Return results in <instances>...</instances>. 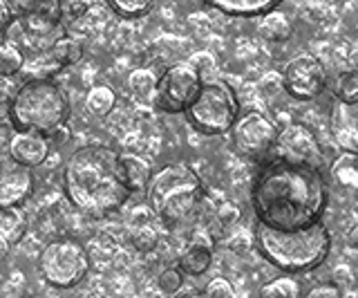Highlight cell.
Instances as JSON below:
<instances>
[{"label": "cell", "instance_id": "1f68e13d", "mask_svg": "<svg viewBox=\"0 0 358 298\" xmlns=\"http://www.w3.org/2000/svg\"><path fill=\"white\" fill-rule=\"evenodd\" d=\"M204 298H235V292H233V285L222 278V276H217V278H213L206 283L204 287Z\"/></svg>", "mask_w": 358, "mask_h": 298}, {"label": "cell", "instance_id": "30bf717a", "mask_svg": "<svg viewBox=\"0 0 358 298\" xmlns=\"http://www.w3.org/2000/svg\"><path fill=\"white\" fill-rule=\"evenodd\" d=\"M280 130L266 115L251 110L240 115L231 130L233 148L249 159H262L278 146Z\"/></svg>", "mask_w": 358, "mask_h": 298}, {"label": "cell", "instance_id": "3957f363", "mask_svg": "<svg viewBox=\"0 0 358 298\" xmlns=\"http://www.w3.org/2000/svg\"><path fill=\"white\" fill-rule=\"evenodd\" d=\"M253 242L257 253L285 274H302L320 267L331 251V231L316 222L298 231H278L255 222Z\"/></svg>", "mask_w": 358, "mask_h": 298}, {"label": "cell", "instance_id": "f1b7e54d", "mask_svg": "<svg viewBox=\"0 0 358 298\" xmlns=\"http://www.w3.org/2000/svg\"><path fill=\"white\" fill-rule=\"evenodd\" d=\"M188 65H193L195 72L201 76V81H210V79H217V76H213L217 70V63H215V57H213L210 52H197L190 57Z\"/></svg>", "mask_w": 358, "mask_h": 298}, {"label": "cell", "instance_id": "ffe728a7", "mask_svg": "<svg viewBox=\"0 0 358 298\" xmlns=\"http://www.w3.org/2000/svg\"><path fill=\"white\" fill-rule=\"evenodd\" d=\"M260 34L262 38L271 43H285L294 36V23L289 20V16L280 9H273L260 20Z\"/></svg>", "mask_w": 358, "mask_h": 298}, {"label": "cell", "instance_id": "ba28073f", "mask_svg": "<svg viewBox=\"0 0 358 298\" xmlns=\"http://www.w3.org/2000/svg\"><path fill=\"white\" fill-rule=\"evenodd\" d=\"M43 278L56 290H72L90 271V256L74 238H56L43 247L38 256Z\"/></svg>", "mask_w": 358, "mask_h": 298}, {"label": "cell", "instance_id": "7c38bea8", "mask_svg": "<svg viewBox=\"0 0 358 298\" xmlns=\"http://www.w3.org/2000/svg\"><path fill=\"white\" fill-rule=\"evenodd\" d=\"M278 148H280L278 157H285V159L298 162V164H309V166L320 169L322 152H320L316 135H313L307 126L289 124L282 132H280Z\"/></svg>", "mask_w": 358, "mask_h": 298}, {"label": "cell", "instance_id": "f546056e", "mask_svg": "<svg viewBox=\"0 0 358 298\" xmlns=\"http://www.w3.org/2000/svg\"><path fill=\"white\" fill-rule=\"evenodd\" d=\"M157 240H159V236H157V231L150 227V225H145V227H137L134 229V234H132V245L137 247L139 251H152L157 247Z\"/></svg>", "mask_w": 358, "mask_h": 298}, {"label": "cell", "instance_id": "7402d4cb", "mask_svg": "<svg viewBox=\"0 0 358 298\" xmlns=\"http://www.w3.org/2000/svg\"><path fill=\"white\" fill-rule=\"evenodd\" d=\"M117 104V92L110 85H92L85 94V110L92 117H106L112 113V108Z\"/></svg>", "mask_w": 358, "mask_h": 298}, {"label": "cell", "instance_id": "cb8c5ba5", "mask_svg": "<svg viewBox=\"0 0 358 298\" xmlns=\"http://www.w3.org/2000/svg\"><path fill=\"white\" fill-rule=\"evenodd\" d=\"M334 92L347 106L358 104V70H354V68L341 70L338 76H336Z\"/></svg>", "mask_w": 358, "mask_h": 298}, {"label": "cell", "instance_id": "ac0fdd59", "mask_svg": "<svg viewBox=\"0 0 358 298\" xmlns=\"http://www.w3.org/2000/svg\"><path fill=\"white\" fill-rule=\"evenodd\" d=\"M27 213L20 206H0V238L7 245H18L27 234Z\"/></svg>", "mask_w": 358, "mask_h": 298}, {"label": "cell", "instance_id": "8fae6325", "mask_svg": "<svg viewBox=\"0 0 358 298\" xmlns=\"http://www.w3.org/2000/svg\"><path fill=\"white\" fill-rule=\"evenodd\" d=\"M285 90L296 101H313L327 87V68L313 54H298L282 72Z\"/></svg>", "mask_w": 358, "mask_h": 298}, {"label": "cell", "instance_id": "74e56055", "mask_svg": "<svg viewBox=\"0 0 358 298\" xmlns=\"http://www.w3.org/2000/svg\"><path fill=\"white\" fill-rule=\"evenodd\" d=\"M173 298H204V294H201L199 290H195V287H182Z\"/></svg>", "mask_w": 358, "mask_h": 298}, {"label": "cell", "instance_id": "44dd1931", "mask_svg": "<svg viewBox=\"0 0 358 298\" xmlns=\"http://www.w3.org/2000/svg\"><path fill=\"white\" fill-rule=\"evenodd\" d=\"M83 43L70 36V34H65L63 38H59L54 43V48L50 50V57L54 59V63L59 65V68H72V65H76L78 61L83 59Z\"/></svg>", "mask_w": 358, "mask_h": 298}, {"label": "cell", "instance_id": "6da1fadb", "mask_svg": "<svg viewBox=\"0 0 358 298\" xmlns=\"http://www.w3.org/2000/svg\"><path fill=\"white\" fill-rule=\"evenodd\" d=\"M329 186L320 169L273 157L260 164L251 182L255 222L278 231H298L320 222Z\"/></svg>", "mask_w": 358, "mask_h": 298}, {"label": "cell", "instance_id": "5b68a950", "mask_svg": "<svg viewBox=\"0 0 358 298\" xmlns=\"http://www.w3.org/2000/svg\"><path fill=\"white\" fill-rule=\"evenodd\" d=\"M9 7L14 18L3 31V43L22 52L25 61L50 54L54 43L67 34L61 0H25Z\"/></svg>", "mask_w": 358, "mask_h": 298}, {"label": "cell", "instance_id": "603a6c76", "mask_svg": "<svg viewBox=\"0 0 358 298\" xmlns=\"http://www.w3.org/2000/svg\"><path fill=\"white\" fill-rule=\"evenodd\" d=\"M157 81H159V76H157L152 70L137 68V70H132L128 76V87L139 101H152L155 90H157Z\"/></svg>", "mask_w": 358, "mask_h": 298}, {"label": "cell", "instance_id": "277c9868", "mask_svg": "<svg viewBox=\"0 0 358 298\" xmlns=\"http://www.w3.org/2000/svg\"><path fill=\"white\" fill-rule=\"evenodd\" d=\"M70 97L54 79H27L9 101V121L16 132L50 137L70 121Z\"/></svg>", "mask_w": 358, "mask_h": 298}, {"label": "cell", "instance_id": "e575fe53", "mask_svg": "<svg viewBox=\"0 0 358 298\" xmlns=\"http://www.w3.org/2000/svg\"><path fill=\"white\" fill-rule=\"evenodd\" d=\"M217 218H220L222 225H233V222H238V220H240V208L235 204H231V202H227V204L220 206Z\"/></svg>", "mask_w": 358, "mask_h": 298}, {"label": "cell", "instance_id": "4dcf8cb0", "mask_svg": "<svg viewBox=\"0 0 358 298\" xmlns=\"http://www.w3.org/2000/svg\"><path fill=\"white\" fill-rule=\"evenodd\" d=\"M90 7H94L92 3H87V0H61V14H63V20L67 23H74V20L83 18Z\"/></svg>", "mask_w": 358, "mask_h": 298}, {"label": "cell", "instance_id": "4316f807", "mask_svg": "<svg viewBox=\"0 0 358 298\" xmlns=\"http://www.w3.org/2000/svg\"><path fill=\"white\" fill-rule=\"evenodd\" d=\"M25 70V57L22 52H18L16 48L7 45V43H0V76H16Z\"/></svg>", "mask_w": 358, "mask_h": 298}, {"label": "cell", "instance_id": "7a4b0ae2", "mask_svg": "<svg viewBox=\"0 0 358 298\" xmlns=\"http://www.w3.org/2000/svg\"><path fill=\"white\" fill-rule=\"evenodd\" d=\"M63 189L67 200L90 218L119 211L132 195L123 180L119 152L103 143H87L67 157Z\"/></svg>", "mask_w": 358, "mask_h": 298}, {"label": "cell", "instance_id": "9c48e42d", "mask_svg": "<svg viewBox=\"0 0 358 298\" xmlns=\"http://www.w3.org/2000/svg\"><path fill=\"white\" fill-rule=\"evenodd\" d=\"M201 76L195 72L193 65L175 63L159 74L152 104L159 113L166 115H186L201 90Z\"/></svg>", "mask_w": 358, "mask_h": 298}, {"label": "cell", "instance_id": "8992f818", "mask_svg": "<svg viewBox=\"0 0 358 298\" xmlns=\"http://www.w3.org/2000/svg\"><path fill=\"white\" fill-rule=\"evenodd\" d=\"M148 206L166 227L188 222L204 200V184L186 164H166L148 184Z\"/></svg>", "mask_w": 358, "mask_h": 298}, {"label": "cell", "instance_id": "836d02e7", "mask_svg": "<svg viewBox=\"0 0 358 298\" xmlns=\"http://www.w3.org/2000/svg\"><path fill=\"white\" fill-rule=\"evenodd\" d=\"M260 87H262V92L268 94V97H273L275 92L280 90H285V81H282V74H275V72H268L264 79L260 81Z\"/></svg>", "mask_w": 358, "mask_h": 298}, {"label": "cell", "instance_id": "4fadbf2b", "mask_svg": "<svg viewBox=\"0 0 358 298\" xmlns=\"http://www.w3.org/2000/svg\"><path fill=\"white\" fill-rule=\"evenodd\" d=\"M34 193V175L11 159H0V206H20Z\"/></svg>", "mask_w": 358, "mask_h": 298}, {"label": "cell", "instance_id": "e0dca14e", "mask_svg": "<svg viewBox=\"0 0 358 298\" xmlns=\"http://www.w3.org/2000/svg\"><path fill=\"white\" fill-rule=\"evenodd\" d=\"M329 175L341 189L358 191V150L347 148L338 152L329 166Z\"/></svg>", "mask_w": 358, "mask_h": 298}, {"label": "cell", "instance_id": "d6986e66", "mask_svg": "<svg viewBox=\"0 0 358 298\" xmlns=\"http://www.w3.org/2000/svg\"><path fill=\"white\" fill-rule=\"evenodd\" d=\"M213 264V247L199 245V242H190L182 251L177 267L182 269L184 276H201L210 269Z\"/></svg>", "mask_w": 358, "mask_h": 298}, {"label": "cell", "instance_id": "ab89813d", "mask_svg": "<svg viewBox=\"0 0 358 298\" xmlns=\"http://www.w3.org/2000/svg\"><path fill=\"white\" fill-rule=\"evenodd\" d=\"M350 63H352L354 70H358V43H354L352 50H350Z\"/></svg>", "mask_w": 358, "mask_h": 298}, {"label": "cell", "instance_id": "60d3db41", "mask_svg": "<svg viewBox=\"0 0 358 298\" xmlns=\"http://www.w3.org/2000/svg\"><path fill=\"white\" fill-rule=\"evenodd\" d=\"M7 251H9V245H7V242H5L3 238H0V258H5V256H7Z\"/></svg>", "mask_w": 358, "mask_h": 298}, {"label": "cell", "instance_id": "52a82bcc", "mask_svg": "<svg viewBox=\"0 0 358 298\" xmlns=\"http://www.w3.org/2000/svg\"><path fill=\"white\" fill-rule=\"evenodd\" d=\"M240 115V99L231 83L224 79H210L201 83L197 99L186 110L188 124L206 137L227 135L233 130Z\"/></svg>", "mask_w": 358, "mask_h": 298}, {"label": "cell", "instance_id": "9a60e30c", "mask_svg": "<svg viewBox=\"0 0 358 298\" xmlns=\"http://www.w3.org/2000/svg\"><path fill=\"white\" fill-rule=\"evenodd\" d=\"M119 162H121V173L123 180H126V186L130 193H141L148 191V184L152 180V164L141 157L139 152H119Z\"/></svg>", "mask_w": 358, "mask_h": 298}, {"label": "cell", "instance_id": "d4e9b609", "mask_svg": "<svg viewBox=\"0 0 358 298\" xmlns=\"http://www.w3.org/2000/svg\"><path fill=\"white\" fill-rule=\"evenodd\" d=\"M106 5L112 9V14H117L126 20H137V18L148 16L155 7V3H150V0H108Z\"/></svg>", "mask_w": 358, "mask_h": 298}, {"label": "cell", "instance_id": "5bb4252c", "mask_svg": "<svg viewBox=\"0 0 358 298\" xmlns=\"http://www.w3.org/2000/svg\"><path fill=\"white\" fill-rule=\"evenodd\" d=\"M7 152H9L11 162H16L18 166L31 171L48 159L50 141H48V137L31 135V132H14V135L9 137Z\"/></svg>", "mask_w": 358, "mask_h": 298}, {"label": "cell", "instance_id": "f35d334b", "mask_svg": "<svg viewBox=\"0 0 358 298\" xmlns=\"http://www.w3.org/2000/svg\"><path fill=\"white\" fill-rule=\"evenodd\" d=\"M345 242L350 245L352 249H358V222L352 227V229H347V234H345Z\"/></svg>", "mask_w": 358, "mask_h": 298}, {"label": "cell", "instance_id": "d590c367", "mask_svg": "<svg viewBox=\"0 0 358 298\" xmlns=\"http://www.w3.org/2000/svg\"><path fill=\"white\" fill-rule=\"evenodd\" d=\"M11 18H14V14H11L9 3H3V0H0V34H3L5 27L11 23Z\"/></svg>", "mask_w": 358, "mask_h": 298}, {"label": "cell", "instance_id": "83f0119b", "mask_svg": "<svg viewBox=\"0 0 358 298\" xmlns=\"http://www.w3.org/2000/svg\"><path fill=\"white\" fill-rule=\"evenodd\" d=\"M157 285H159V290L168 296H175L179 290L184 287V274L179 267H166L159 271L157 276Z\"/></svg>", "mask_w": 358, "mask_h": 298}, {"label": "cell", "instance_id": "484cf974", "mask_svg": "<svg viewBox=\"0 0 358 298\" xmlns=\"http://www.w3.org/2000/svg\"><path fill=\"white\" fill-rule=\"evenodd\" d=\"M260 298H300V285L291 276H280V278L268 281L257 292Z\"/></svg>", "mask_w": 358, "mask_h": 298}, {"label": "cell", "instance_id": "8d00e7d4", "mask_svg": "<svg viewBox=\"0 0 358 298\" xmlns=\"http://www.w3.org/2000/svg\"><path fill=\"white\" fill-rule=\"evenodd\" d=\"M70 139V130H67V126H63V128H59L54 132V135H50L48 137V141L50 143H59V146H63V143Z\"/></svg>", "mask_w": 358, "mask_h": 298}, {"label": "cell", "instance_id": "d6a6232c", "mask_svg": "<svg viewBox=\"0 0 358 298\" xmlns=\"http://www.w3.org/2000/svg\"><path fill=\"white\" fill-rule=\"evenodd\" d=\"M305 298H343V290H341V285L327 281V283L313 285Z\"/></svg>", "mask_w": 358, "mask_h": 298}, {"label": "cell", "instance_id": "2e32d148", "mask_svg": "<svg viewBox=\"0 0 358 298\" xmlns=\"http://www.w3.org/2000/svg\"><path fill=\"white\" fill-rule=\"evenodd\" d=\"M278 0H210L208 7L233 18H262L278 9Z\"/></svg>", "mask_w": 358, "mask_h": 298}]
</instances>
